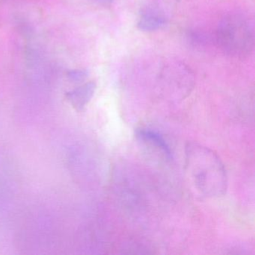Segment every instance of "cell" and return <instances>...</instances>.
Instances as JSON below:
<instances>
[{
    "label": "cell",
    "instance_id": "7",
    "mask_svg": "<svg viewBox=\"0 0 255 255\" xmlns=\"http://www.w3.org/2000/svg\"><path fill=\"white\" fill-rule=\"evenodd\" d=\"M96 2H99L101 5H110L113 2V0H95Z\"/></svg>",
    "mask_w": 255,
    "mask_h": 255
},
{
    "label": "cell",
    "instance_id": "1",
    "mask_svg": "<svg viewBox=\"0 0 255 255\" xmlns=\"http://www.w3.org/2000/svg\"><path fill=\"white\" fill-rule=\"evenodd\" d=\"M185 168L189 182L201 196L216 198L226 193L228 177L225 165L211 149L198 143H188Z\"/></svg>",
    "mask_w": 255,
    "mask_h": 255
},
{
    "label": "cell",
    "instance_id": "2",
    "mask_svg": "<svg viewBox=\"0 0 255 255\" xmlns=\"http://www.w3.org/2000/svg\"><path fill=\"white\" fill-rule=\"evenodd\" d=\"M216 41L227 54L243 58L253 50V29L244 17L231 14L219 23L216 30Z\"/></svg>",
    "mask_w": 255,
    "mask_h": 255
},
{
    "label": "cell",
    "instance_id": "6",
    "mask_svg": "<svg viewBox=\"0 0 255 255\" xmlns=\"http://www.w3.org/2000/svg\"><path fill=\"white\" fill-rule=\"evenodd\" d=\"M67 75L71 81L80 83L87 78L88 72L83 70H73L68 72Z\"/></svg>",
    "mask_w": 255,
    "mask_h": 255
},
{
    "label": "cell",
    "instance_id": "3",
    "mask_svg": "<svg viewBox=\"0 0 255 255\" xmlns=\"http://www.w3.org/2000/svg\"><path fill=\"white\" fill-rule=\"evenodd\" d=\"M96 87L95 82H89L82 85L75 90L68 92L66 95L67 98L72 103L74 107L78 110H82L92 99L96 90Z\"/></svg>",
    "mask_w": 255,
    "mask_h": 255
},
{
    "label": "cell",
    "instance_id": "4",
    "mask_svg": "<svg viewBox=\"0 0 255 255\" xmlns=\"http://www.w3.org/2000/svg\"><path fill=\"white\" fill-rule=\"evenodd\" d=\"M137 135L141 139L147 141L151 145L162 150L164 154L166 155L167 157H171V152L169 145L160 134L151 130V129H141L137 132Z\"/></svg>",
    "mask_w": 255,
    "mask_h": 255
},
{
    "label": "cell",
    "instance_id": "5",
    "mask_svg": "<svg viewBox=\"0 0 255 255\" xmlns=\"http://www.w3.org/2000/svg\"><path fill=\"white\" fill-rule=\"evenodd\" d=\"M166 24L165 17L155 11H147L140 17L138 28L142 31H155L161 29Z\"/></svg>",
    "mask_w": 255,
    "mask_h": 255
}]
</instances>
